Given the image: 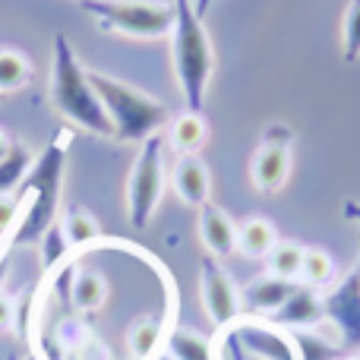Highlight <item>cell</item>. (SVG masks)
<instances>
[{"label": "cell", "mask_w": 360, "mask_h": 360, "mask_svg": "<svg viewBox=\"0 0 360 360\" xmlns=\"http://www.w3.org/2000/svg\"><path fill=\"white\" fill-rule=\"evenodd\" d=\"M51 105L67 124L79 127L95 136H114V127L89 82V70L79 63L73 44L63 32L54 35V57H51Z\"/></svg>", "instance_id": "obj_1"}, {"label": "cell", "mask_w": 360, "mask_h": 360, "mask_svg": "<svg viewBox=\"0 0 360 360\" xmlns=\"http://www.w3.org/2000/svg\"><path fill=\"white\" fill-rule=\"evenodd\" d=\"M174 25H171V60H174V76L180 95H184L186 111L202 114L205 92H209L212 67V38L205 32L202 16L196 13L193 0H174Z\"/></svg>", "instance_id": "obj_2"}, {"label": "cell", "mask_w": 360, "mask_h": 360, "mask_svg": "<svg viewBox=\"0 0 360 360\" xmlns=\"http://www.w3.org/2000/svg\"><path fill=\"white\" fill-rule=\"evenodd\" d=\"M32 79V60L16 48H0V95L16 92Z\"/></svg>", "instance_id": "obj_23"}, {"label": "cell", "mask_w": 360, "mask_h": 360, "mask_svg": "<svg viewBox=\"0 0 360 360\" xmlns=\"http://www.w3.org/2000/svg\"><path fill=\"white\" fill-rule=\"evenodd\" d=\"M13 316H16V313H13V300L6 297V294H0V332L10 329Z\"/></svg>", "instance_id": "obj_30"}, {"label": "cell", "mask_w": 360, "mask_h": 360, "mask_svg": "<svg viewBox=\"0 0 360 360\" xmlns=\"http://www.w3.org/2000/svg\"><path fill=\"white\" fill-rule=\"evenodd\" d=\"M63 146L51 143L41 155L35 158L32 171L25 174L22 186L19 190L25 196H32L29 205H22V218L19 224L13 228V243H32V240H41L44 231L51 228L57 215V202H60V180H63Z\"/></svg>", "instance_id": "obj_4"}, {"label": "cell", "mask_w": 360, "mask_h": 360, "mask_svg": "<svg viewBox=\"0 0 360 360\" xmlns=\"http://www.w3.org/2000/svg\"><path fill=\"white\" fill-rule=\"evenodd\" d=\"M288 335H291L297 360H342V348L332 345L329 338L316 335L313 329H294V332H288Z\"/></svg>", "instance_id": "obj_22"}, {"label": "cell", "mask_w": 360, "mask_h": 360, "mask_svg": "<svg viewBox=\"0 0 360 360\" xmlns=\"http://www.w3.org/2000/svg\"><path fill=\"white\" fill-rule=\"evenodd\" d=\"M105 32L127 38H165L174 25V6L158 0H79Z\"/></svg>", "instance_id": "obj_5"}, {"label": "cell", "mask_w": 360, "mask_h": 360, "mask_svg": "<svg viewBox=\"0 0 360 360\" xmlns=\"http://www.w3.org/2000/svg\"><path fill=\"white\" fill-rule=\"evenodd\" d=\"M165 190V139L149 136L136 155V165L127 180V218L136 231L149 228Z\"/></svg>", "instance_id": "obj_6"}, {"label": "cell", "mask_w": 360, "mask_h": 360, "mask_svg": "<svg viewBox=\"0 0 360 360\" xmlns=\"http://www.w3.org/2000/svg\"><path fill=\"white\" fill-rule=\"evenodd\" d=\"M162 360H171V357H168V354H165V357H162Z\"/></svg>", "instance_id": "obj_35"}, {"label": "cell", "mask_w": 360, "mask_h": 360, "mask_svg": "<svg viewBox=\"0 0 360 360\" xmlns=\"http://www.w3.org/2000/svg\"><path fill=\"white\" fill-rule=\"evenodd\" d=\"M304 250L297 240H278L272 247V253L266 256L269 275H278L288 281H300V266H304Z\"/></svg>", "instance_id": "obj_20"}, {"label": "cell", "mask_w": 360, "mask_h": 360, "mask_svg": "<svg viewBox=\"0 0 360 360\" xmlns=\"http://www.w3.org/2000/svg\"><path fill=\"white\" fill-rule=\"evenodd\" d=\"M171 184H174L177 196L186 205H193V209L209 202L212 174H209V165L199 155H177L174 168H171Z\"/></svg>", "instance_id": "obj_13"}, {"label": "cell", "mask_w": 360, "mask_h": 360, "mask_svg": "<svg viewBox=\"0 0 360 360\" xmlns=\"http://www.w3.org/2000/svg\"><path fill=\"white\" fill-rule=\"evenodd\" d=\"M231 338H234L243 351H250V354H256L262 360H297L291 335L281 332L278 326H272V323L237 326V329H231Z\"/></svg>", "instance_id": "obj_9"}, {"label": "cell", "mask_w": 360, "mask_h": 360, "mask_svg": "<svg viewBox=\"0 0 360 360\" xmlns=\"http://www.w3.org/2000/svg\"><path fill=\"white\" fill-rule=\"evenodd\" d=\"M342 54L348 63L360 57V0H348L342 16Z\"/></svg>", "instance_id": "obj_26"}, {"label": "cell", "mask_w": 360, "mask_h": 360, "mask_svg": "<svg viewBox=\"0 0 360 360\" xmlns=\"http://www.w3.org/2000/svg\"><path fill=\"white\" fill-rule=\"evenodd\" d=\"M291 139H294V133L288 124H269L262 130V143H269V146H291Z\"/></svg>", "instance_id": "obj_29"}, {"label": "cell", "mask_w": 360, "mask_h": 360, "mask_svg": "<svg viewBox=\"0 0 360 360\" xmlns=\"http://www.w3.org/2000/svg\"><path fill=\"white\" fill-rule=\"evenodd\" d=\"M196 224H199V240L215 259L237 253V224L231 221V215L224 209H218L215 202L199 205Z\"/></svg>", "instance_id": "obj_12"}, {"label": "cell", "mask_w": 360, "mask_h": 360, "mask_svg": "<svg viewBox=\"0 0 360 360\" xmlns=\"http://www.w3.org/2000/svg\"><path fill=\"white\" fill-rule=\"evenodd\" d=\"M250 177L259 193H278L291 177V146L259 143L253 162H250Z\"/></svg>", "instance_id": "obj_11"}, {"label": "cell", "mask_w": 360, "mask_h": 360, "mask_svg": "<svg viewBox=\"0 0 360 360\" xmlns=\"http://www.w3.org/2000/svg\"><path fill=\"white\" fill-rule=\"evenodd\" d=\"M32 149H25L22 143H13L6 158L0 162V196H10L16 186H22L25 174L32 171Z\"/></svg>", "instance_id": "obj_21"}, {"label": "cell", "mask_w": 360, "mask_h": 360, "mask_svg": "<svg viewBox=\"0 0 360 360\" xmlns=\"http://www.w3.org/2000/svg\"><path fill=\"white\" fill-rule=\"evenodd\" d=\"M205 139H209V124H205L202 114L184 111L180 117H174L171 133H168V143L177 155H196V152L205 146Z\"/></svg>", "instance_id": "obj_16"}, {"label": "cell", "mask_w": 360, "mask_h": 360, "mask_svg": "<svg viewBox=\"0 0 360 360\" xmlns=\"http://www.w3.org/2000/svg\"><path fill=\"white\" fill-rule=\"evenodd\" d=\"M272 326L278 329H313L326 319V310H323V294L310 285H297V291L272 313Z\"/></svg>", "instance_id": "obj_10"}, {"label": "cell", "mask_w": 360, "mask_h": 360, "mask_svg": "<svg viewBox=\"0 0 360 360\" xmlns=\"http://www.w3.org/2000/svg\"><path fill=\"white\" fill-rule=\"evenodd\" d=\"M60 231H63V237H67L70 247H89V243H95L98 234H101V228L92 218V212L79 209V205H70V209L63 212Z\"/></svg>", "instance_id": "obj_19"}, {"label": "cell", "mask_w": 360, "mask_h": 360, "mask_svg": "<svg viewBox=\"0 0 360 360\" xmlns=\"http://www.w3.org/2000/svg\"><path fill=\"white\" fill-rule=\"evenodd\" d=\"M165 354L171 360H215L209 338H202L193 329H180V326L171 329L165 338Z\"/></svg>", "instance_id": "obj_17"}, {"label": "cell", "mask_w": 360, "mask_h": 360, "mask_svg": "<svg viewBox=\"0 0 360 360\" xmlns=\"http://www.w3.org/2000/svg\"><path fill=\"white\" fill-rule=\"evenodd\" d=\"M162 342V323L158 319H139L130 329V351L136 360H146L155 354V345Z\"/></svg>", "instance_id": "obj_25"}, {"label": "cell", "mask_w": 360, "mask_h": 360, "mask_svg": "<svg viewBox=\"0 0 360 360\" xmlns=\"http://www.w3.org/2000/svg\"><path fill=\"white\" fill-rule=\"evenodd\" d=\"M199 300H202V310L209 313V319L215 326H231L240 316V294H237L231 275L218 266L215 256L199 262Z\"/></svg>", "instance_id": "obj_8"}, {"label": "cell", "mask_w": 360, "mask_h": 360, "mask_svg": "<svg viewBox=\"0 0 360 360\" xmlns=\"http://www.w3.org/2000/svg\"><path fill=\"white\" fill-rule=\"evenodd\" d=\"M345 360H360V357H345Z\"/></svg>", "instance_id": "obj_34"}, {"label": "cell", "mask_w": 360, "mask_h": 360, "mask_svg": "<svg viewBox=\"0 0 360 360\" xmlns=\"http://www.w3.org/2000/svg\"><path fill=\"white\" fill-rule=\"evenodd\" d=\"M278 243V231L269 218H247L237 224V250L250 259H266L272 247Z\"/></svg>", "instance_id": "obj_15"}, {"label": "cell", "mask_w": 360, "mask_h": 360, "mask_svg": "<svg viewBox=\"0 0 360 360\" xmlns=\"http://www.w3.org/2000/svg\"><path fill=\"white\" fill-rule=\"evenodd\" d=\"M22 193H10V196H0V234L13 231L22 218Z\"/></svg>", "instance_id": "obj_28"}, {"label": "cell", "mask_w": 360, "mask_h": 360, "mask_svg": "<svg viewBox=\"0 0 360 360\" xmlns=\"http://www.w3.org/2000/svg\"><path fill=\"white\" fill-rule=\"evenodd\" d=\"M89 82H92L95 95H98L101 108H105L108 120L114 127V136L120 143H146L168 120V105L165 101L152 98L143 89L130 86L117 76L89 70Z\"/></svg>", "instance_id": "obj_3"}, {"label": "cell", "mask_w": 360, "mask_h": 360, "mask_svg": "<svg viewBox=\"0 0 360 360\" xmlns=\"http://www.w3.org/2000/svg\"><path fill=\"white\" fill-rule=\"evenodd\" d=\"M357 240H360V234H357Z\"/></svg>", "instance_id": "obj_36"}, {"label": "cell", "mask_w": 360, "mask_h": 360, "mask_svg": "<svg viewBox=\"0 0 360 360\" xmlns=\"http://www.w3.org/2000/svg\"><path fill=\"white\" fill-rule=\"evenodd\" d=\"M193 6H196V13L205 19V13H209V6H212V0H193Z\"/></svg>", "instance_id": "obj_33"}, {"label": "cell", "mask_w": 360, "mask_h": 360, "mask_svg": "<svg viewBox=\"0 0 360 360\" xmlns=\"http://www.w3.org/2000/svg\"><path fill=\"white\" fill-rule=\"evenodd\" d=\"M335 278V259L319 247H307L304 250V266H300V285L310 288H326Z\"/></svg>", "instance_id": "obj_24"}, {"label": "cell", "mask_w": 360, "mask_h": 360, "mask_svg": "<svg viewBox=\"0 0 360 360\" xmlns=\"http://www.w3.org/2000/svg\"><path fill=\"white\" fill-rule=\"evenodd\" d=\"M41 243H44V253H41L44 269L57 266V262L63 259V253H67V247H70V243H67V237H63V231H60V224H51V228L44 231Z\"/></svg>", "instance_id": "obj_27"}, {"label": "cell", "mask_w": 360, "mask_h": 360, "mask_svg": "<svg viewBox=\"0 0 360 360\" xmlns=\"http://www.w3.org/2000/svg\"><path fill=\"white\" fill-rule=\"evenodd\" d=\"M70 297H73V304L79 307L82 313H92L108 300V281L101 278L98 272H92V269H82V272H76V278H73Z\"/></svg>", "instance_id": "obj_18"}, {"label": "cell", "mask_w": 360, "mask_h": 360, "mask_svg": "<svg viewBox=\"0 0 360 360\" xmlns=\"http://www.w3.org/2000/svg\"><path fill=\"white\" fill-rule=\"evenodd\" d=\"M10 146H13V139L6 136L4 130H0V162H4V158H6V152H10Z\"/></svg>", "instance_id": "obj_32"}, {"label": "cell", "mask_w": 360, "mask_h": 360, "mask_svg": "<svg viewBox=\"0 0 360 360\" xmlns=\"http://www.w3.org/2000/svg\"><path fill=\"white\" fill-rule=\"evenodd\" d=\"M342 212H345V218H348V221L360 224V202H354V199H348V202L342 205Z\"/></svg>", "instance_id": "obj_31"}, {"label": "cell", "mask_w": 360, "mask_h": 360, "mask_svg": "<svg viewBox=\"0 0 360 360\" xmlns=\"http://www.w3.org/2000/svg\"><path fill=\"white\" fill-rule=\"evenodd\" d=\"M300 281H288L278 278V275H262V278L250 281L247 291L240 297V307L247 313H256V316H272L294 291H297Z\"/></svg>", "instance_id": "obj_14"}, {"label": "cell", "mask_w": 360, "mask_h": 360, "mask_svg": "<svg viewBox=\"0 0 360 360\" xmlns=\"http://www.w3.org/2000/svg\"><path fill=\"white\" fill-rule=\"evenodd\" d=\"M326 319L338 329L342 342L348 348H360V266L335 281L323 294Z\"/></svg>", "instance_id": "obj_7"}]
</instances>
